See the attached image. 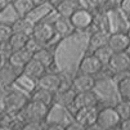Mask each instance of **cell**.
<instances>
[{
    "label": "cell",
    "instance_id": "obj_1",
    "mask_svg": "<svg viewBox=\"0 0 130 130\" xmlns=\"http://www.w3.org/2000/svg\"><path fill=\"white\" fill-rule=\"evenodd\" d=\"M30 98L22 90H9L4 99H3V108L4 112L9 116H17L20 115L26 104L28 103Z\"/></svg>",
    "mask_w": 130,
    "mask_h": 130
},
{
    "label": "cell",
    "instance_id": "obj_2",
    "mask_svg": "<svg viewBox=\"0 0 130 130\" xmlns=\"http://www.w3.org/2000/svg\"><path fill=\"white\" fill-rule=\"evenodd\" d=\"M50 107L45 106L40 102H36L30 99L23 111L21 112L25 122L26 121H39V122H45L48 115H49Z\"/></svg>",
    "mask_w": 130,
    "mask_h": 130
},
{
    "label": "cell",
    "instance_id": "obj_3",
    "mask_svg": "<svg viewBox=\"0 0 130 130\" xmlns=\"http://www.w3.org/2000/svg\"><path fill=\"white\" fill-rule=\"evenodd\" d=\"M32 36L35 39H38L40 43H43L44 45H49L52 43V40L57 36L53 22H46L44 20L36 22L35 27H34Z\"/></svg>",
    "mask_w": 130,
    "mask_h": 130
},
{
    "label": "cell",
    "instance_id": "obj_4",
    "mask_svg": "<svg viewBox=\"0 0 130 130\" xmlns=\"http://www.w3.org/2000/svg\"><path fill=\"white\" fill-rule=\"evenodd\" d=\"M97 124L101 125L104 130H108L115 126H119L121 124V119L117 113V111L115 109V107H106L98 111Z\"/></svg>",
    "mask_w": 130,
    "mask_h": 130
},
{
    "label": "cell",
    "instance_id": "obj_5",
    "mask_svg": "<svg viewBox=\"0 0 130 130\" xmlns=\"http://www.w3.org/2000/svg\"><path fill=\"white\" fill-rule=\"evenodd\" d=\"M38 86L55 94L57 91H59L62 89L63 79H62L61 75H58V73H55V72H46L44 76H41L38 80Z\"/></svg>",
    "mask_w": 130,
    "mask_h": 130
},
{
    "label": "cell",
    "instance_id": "obj_6",
    "mask_svg": "<svg viewBox=\"0 0 130 130\" xmlns=\"http://www.w3.org/2000/svg\"><path fill=\"white\" fill-rule=\"evenodd\" d=\"M70 20H71L73 27H75V30L83 31V30L89 28L93 23H94V13L90 12V10H86V9L79 8L71 15Z\"/></svg>",
    "mask_w": 130,
    "mask_h": 130
},
{
    "label": "cell",
    "instance_id": "obj_7",
    "mask_svg": "<svg viewBox=\"0 0 130 130\" xmlns=\"http://www.w3.org/2000/svg\"><path fill=\"white\" fill-rule=\"evenodd\" d=\"M104 66L101 63V61L95 57L94 54H90L84 57L79 63V72L89 76H95L102 71Z\"/></svg>",
    "mask_w": 130,
    "mask_h": 130
},
{
    "label": "cell",
    "instance_id": "obj_8",
    "mask_svg": "<svg viewBox=\"0 0 130 130\" xmlns=\"http://www.w3.org/2000/svg\"><path fill=\"white\" fill-rule=\"evenodd\" d=\"M108 46L111 48L113 53H125L127 48L130 46V39L126 32L124 31H116L111 32L109 40H108Z\"/></svg>",
    "mask_w": 130,
    "mask_h": 130
},
{
    "label": "cell",
    "instance_id": "obj_9",
    "mask_svg": "<svg viewBox=\"0 0 130 130\" xmlns=\"http://www.w3.org/2000/svg\"><path fill=\"white\" fill-rule=\"evenodd\" d=\"M21 73L23 76H26L27 79L32 80V81H38L41 76H44L45 73H46V67L39 62L38 59H35L32 58L21 71Z\"/></svg>",
    "mask_w": 130,
    "mask_h": 130
},
{
    "label": "cell",
    "instance_id": "obj_10",
    "mask_svg": "<svg viewBox=\"0 0 130 130\" xmlns=\"http://www.w3.org/2000/svg\"><path fill=\"white\" fill-rule=\"evenodd\" d=\"M112 73H122L130 70V58L126 53H113L112 58L107 64Z\"/></svg>",
    "mask_w": 130,
    "mask_h": 130
},
{
    "label": "cell",
    "instance_id": "obj_11",
    "mask_svg": "<svg viewBox=\"0 0 130 130\" xmlns=\"http://www.w3.org/2000/svg\"><path fill=\"white\" fill-rule=\"evenodd\" d=\"M34 58V54L27 50L26 48L23 49H20V50H15V52H12L9 54V59H8V63L10 66H13L14 68H17L18 71H22V68Z\"/></svg>",
    "mask_w": 130,
    "mask_h": 130
},
{
    "label": "cell",
    "instance_id": "obj_12",
    "mask_svg": "<svg viewBox=\"0 0 130 130\" xmlns=\"http://www.w3.org/2000/svg\"><path fill=\"white\" fill-rule=\"evenodd\" d=\"M95 79L94 76L84 75V73H79L77 76L73 77L71 86L76 93H83V91H91L95 88Z\"/></svg>",
    "mask_w": 130,
    "mask_h": 130
},
{
    "label": "cell",
    "instance_id": "obj_13",
    "mask_svg": "<svg viewBox=\"0 0 130 130\" xmlns=\"http://www.w3.org/2000/svg\"><path fill=\"white\" fill-rule=\"evenodd\" d=\"M97 104H98V97L94 93V90H91V91L76 93V97H75L72 107H75L76 109H80V108L97 107Z\"/></svg>",
    "mask_w": 130,
    "mask_h": 130
},
{
    "label": "cell",
    "instance_id": "obj_14",
    "mask_svg": "<svg viewBox=\"0 0 130 130\" xmlns=\"http://www.w3.org/2000/svg\"><path fill=\"white\" fill-rule=\"evenodd\" d=\"M97 117H98L97 107L80 108V109H76V112H75V121H77L79 124L84 125L85 127L95 124L97 122Z\"/></svg>",
    "mask_w": 130,
    "mask_h": 130
},
{
    "label": "cell",
    "instance_id": "obj_15",
    "mask_svg": "<svg viewBox=\"0 0 130 130\" xmlns=\"http://www.w3.org/2000/svg\"><path fill=\"white\" fill-rule=\"evenodd\" d=\"M75 97H76V91L72 89V86H68L64 89L62 88L59 91H57L54 94V103L63 108H70L73 106Z\"/></svg>",
    "mask_w": 130,
    "mask_h": 130
},
{
    "label": "cell",
    "instance_id": "obj_16",
    "mask_svg": "<svg viewBox=\"0 0 130 130\" xmlns=\"http://www.w3.org/2000/svg\"><path fill=\"white\" fill-rule=\"evenodd\" d=\"M18 79V70L9 63L0 67V88L7 89L12 86Z\"/></svg>",
    "mask_w": 130,
    "mask_h": 130
},
{
    "label": "cell",
    "instance_id": "obj_17",
    "mask_svg": "<svg viewBox=\"0 0 130 130\" xmlns=\"http://www.w3.org/2000/svg\"><path fill=\"white\" fill-rule=\"evenodd\" d=\"M109 36H111V32H108L106 30H97L93 32L89 39V49L91 50V53L102 46L108 45Z\"/></svg>",
    "mask_w": 130,
    "mask_h": 130
},
{
    "label": "cell",
    "instance_id": "obj_18",
    "mask_svg": "<svg viewBox=\"0 0 130 130\" xmlns=\"http://www.w3.org/2000/svg\"><path fill=\"white\" fill-rule=\"evenodd\" d=\"M53 26H54L55 34L59 35L61 38L70 36L73 31H75V27H73L71 20L70 18H64V17H57L53 21Z\"/></svg>",
    "mask_w": 130,
    "mask_h": 130
},
{
    "label": "cell",
    "instance_id": "obj_19",
    "mask_svg": "<svg viewBox=\"0 0 130 130\" xmlns=\"http://www.w3.org/2000/svg\"><path fill=\"white\" fill-rule=\"evenodd\" d=\"M34 27H35V22L31 20V18H28V17H20L12 25L13 32H15V34H23V35H27V36H32Z\"/></svg>",
    "mask_w": 130,
    "mask_h": 130
},
{
    "label": "cell",
    "instance_id": "obj_20",
    "mask_svg": "<svg viewBox=\"0 0 130 130\" xmlns=\"http://www.w3.org/2000/svg\"><path fill=\"white\" fill-rule=\"evenodd\" d=\"M13 7L20 17H28L39 5L35 0H14Z\"/></svg>",
    "mask_w": 130,
    "mask_h": 130
},
{
    "label": "cell",
    "instance_id": "obj_21",
    "mask_svg": "<svg viewBox=\"0 0 130 130\" xmlns=\"http://www.w3.org/2000/svg\"><path fill=\"white\" fill-rule=\"evenodd\" d=\"M79 9L77 2H68V0H62V2L54 8L57 12L58 17H64V18H71V15Z\"/></svg>",
    "mask_w": 130,
    "mask_h": 130
},
{
    "label": "cell",
    "instance_id": "obj_22",
    "mask_svg": "<svg viewBox=\"0 0 130 130\" xmlns=\"http://www.w3.org/2000/svg\"><path fill=\"white\" fill-rule=\"evenodd\" d=\"M28 39H30V36H27V35L13 32L12 38H10V40H9V43H8V48H9L10 53H12V52H15V50H20V49L26 48Z\"/></svg>",
    "mask_w": 130,
    "mask_h": 130
},
{
    "label": "cell",
    "instance_id": "obj_23",
    "mask_svg": "<svg viewBox=\"0 0 130 130\" xmlns=\"http://www.w3.org/2000/svg\"><path fill=\"white\" fill-rule=\"evenodd\" d=\"M32 101H36V102H40L45 106H49L52 103H54V94L48 90H44L41 88H38L34 93H32V97H31Z\"/></svg>",
    "mask_w": 130,
    "mask_h": 130
},
{
    "label": "cell",
    "instance_id": "obj_24",
    "mask_svg": "<svg viewBox=\"0 0 130 130\" xmlns=\"http://www.w3.org/2000/svg\"><path fill=\"white\" fill-rule=\"evenodd\" d=\"M34 58L38 59L39 62H41L45 67H49V66H52L54 63V54L48 46L40 49L39 52H36L34 54Z\"/></svg>",
    "mask_w": 130,
    "mask_h": 130
},
{
    "label": "cell",
    "instance_id": "obj_25",
    "mask_svg": "<svg viewBox=\"0 0 130 130\" xmlns=\"http://www.w3.org/2000/svg\"><path fill=\"white\" fill-rule=\"evenodd\" d=\"M91 54H94L95 57L101 61V63H102L103 66H107V64H108V62L111 61V58H112L113 52L111 50V48H109L108 45H106V46H102V48H99V49L94 50Z\"/></svg>",
    "mask_w": 130,
    "mask_h": 130
},
{
    "label": "cell",
    "instance_id": "obj_26",
    "mask_svg": "<svg viewBox=\"0 0 130 130\" xmlns=\"http://www.w3.org/2000/svg\"><path fill=\"white\" fill-rule=\"evenodd\" d=\"M115 109L117 111L121 121L130 119V99H121L115 106Z\"/></svg>",
    "mask_w": 130,
    "mask_h": 130
},
{
    "label": "cell",
    "instance_id": "obj_27",
    "mask_svg": "<svg viewBox=\"0 0 130 130\" xmlns=\"http://www.w3.org/2000/svg\"><path fill=\"white\" fill-rule=\"evenodd\" d=\"M117 91L122 99H130V75L119 80Z\"/></svg>",
    "mask_w": 130,
    "mask_h": 130
},
{
    "label": "cell",
    "instance_id": "obj_28",
    "mask_svg": "<svg viewBox=\"0 0 130 130\" xmlns=\"http://www.w3.org/2000/svg\"><path fill=\"white\" fill-rule=\"evenodd\" d=\"M13 35V28L10 25L0 23V45H5L9 43Z\"/></svg>",
    "mask_w": 130,
    "mask_h": 130
},
{
    "label": "cell",
    "instance_id": "obj_29",
    "mask_svg": "<svg viewBox=\"0 0 130 130\" xmlns=\"http://www.w3.org/2000/svg\"><path fill=\"white\" fill-rule=\"evenodd\" d=\"M45 46H48V45H44V44L40 43L38 39H35L34 36H30V39H28V41H27V45H26V49L30 50L32 54H35L36 52H39L40 49H43V48H45Z\"/></svg>",
    "mask_w": 130,
    "mask_h": 130
},
{
    "label": "cell",
    "instance_id": "obj_30",
    "mask_svg": "<svg viewBox=\"0 0 130 130\" xmlns=\"http://www.w3.org/2000/svg\"><path fill=\"white\" fill-rule=\"evenodd\" d=\"M46 125L45 122H39V121H26L21 130H45Z\"/></svg>",
    "mask_w": 130,
    "mask_h": 130
},
{
    "label": "cell",
    "instance_id": "obj_31",
    "mask_svg": "<svg viewBox=\"0 0 130 130\" xmlns=\"http://www.w3.org/2000/svg\"><path fill=\"white\" fill-rule=\"evenodd\" d=\"M77 4H79V8L90 10L93 13H94V9H97V7H95L93 0H77Z\"/></svg>",
    "mask_w": 130,
    "mask_h": 130
},
{
    "label": "cell",
    "instance_id": "obj_32",
    "mask_svg": "<svg viewBox=\"0 0 130 130\" xmlns=\"http://www.w3.org/2000/svg\"><path fill=\"white\" fill-rule=\"evenodd\" d=\"M119 9L127 17H130V0H122L121 4L119 5Z\"/></svg>",
    "mask_w": 130,
    "mask_h": 130
},
{
    "label": "cell",
    "instance_id": "obj_33",
    "mask_svg": "<svg viewBox=\"0 0 130 130\" xmlns=\"http://www.w3.org/2000/svg\"><path fill=\"white\" fill-rule=\"evenodd\" d=\"M66 130H86V127L81 124H79L77 121L73 120L72 122H70L67 126H66Z\"/></svg>",
    "mask_w": 130,
    "mask_h": 130
},
{
    "label": "cell",
    "instance_id": "obj_34",
    "mask_svg": "<svg viewBox=\"0 0 130 130\" xmlns=\"http://www.w3.org/2000/svg\"><path fill=\"white\" fill-rule=\"evenodd\" d=\"M45 130H66V126L61 122H52V124L46 125Z\"/></svg>",
    "mask_w": 130,
    "mask_h": 130
},
{
    "label": "cell",
    "instance_id": "obj_35",
    "mask_svg": "<svg viewBox=\"0 0 130 130\" xmlns=\"http://www.w3.org/2000/svg\"><path fill=\"white\" fill-rule=\"evenodd\" d=\"M120 125H121L122 130H130V119L121 121V124H120Z\"/></svg>",
    "mask_w": 130,
    "mask_h": 130
},
{
    "label": "cell",
    "instance_id": "obj_36",
    "mask_svg": "<svg viewBox=\"0 0 130 130\" xmlns=\"http://www.w3.org/2000/svg\"><path fill=\"white\" fill-rule=\"evenodd\" d=\"M93 2H94V4H95L97 8H101V7L108 4V0H93Z\"/></svg>",
    "mask_w": 130,
    "mask_h": 130
},
{
    "label": "cell",
    "instance_id": "obj_37",
    "mask_svg": "<svg viewBox=\"0 0 130 130\" xmlns=\"http://www.w3.org/2000/svg\"><path fill=\"white\" fill-rule=\"evenodd\" d=\"M14 3V0H0V8H4L8 5H12Z\"/></svg>",
    "mask_w": 130,
    "mask_h": 130
},
{
    "label": "cell",
    "instance_id": "obj_38",
    "mask_svg": "<svg viewBox=\"0 0 130 130\" xmlns=\"http://www.w3.org/2000/svg\"><path fill=\"white\" fill-rule=\"evenodd\" d=\"M86 130H104L101 125H98L97 122L95 124H93V125H90V126H88L86 127Z\"/></svg>",
    "mask_w": 130,
    "mask_h": 130
},
{
    "label": "cell",
    "instance_id": "obj_39",
    "mask_svg": "<svg viewBox=\"0 0 130 130\" xmlns=\"http://www.w3.org/2000/svg\"><path fill=\"white\" fill-rule=\"evenodd\" d=\"M121 2H122V0H108V3H109V4L116 5V7H119V5L121 4Z\"/></svg>",
    "mask_w": 130,
    "mask_h": 130
},
{
    "label": "cell",
    "instance_id": "obj_40",
    "mask_svg": "<svg viewBox=\"0 0 130 130\" xmlns=\"http://www.w3.org/2000/svg\"><path fill=\"white\" fill-rule=\"evenodd\" d=\"M38 5H44V4H49V0H35Z\"/></svg>",
    "mask_w": 130,
    "mask_h": 130
},
{
    "label": "cell",
    "instance_id": "obj_41",
    "mask_svg": "<svg viewBox=\"0 0 130 130\" xmlns=\"http://www.w3.org/2000/svg\"><path fill=\"white\" fill-rule=\"evenodd\" d=\"M0 130H14V129L8 125H0Z\"/></svg>",
    "mask_w": 130,
    "mask_h": 130
},
{
    "label": "cell",
    "instance_id": "obj_42",
    "mask_svg": "<svg viewBox=\"0 0 130 130\" xmlns=\"http://www.w3.org/2000/svg\"><path fill=\"white\" fill-rule=\"evenodd\" d=\"M108 130H122V127H121V125H119V126H115L112 129H108Z\"/></svg>",
    "mask_w": 130,
    "mask_h": 130
},
{
    "label": "cell",
    "instance_id": "obj_43",
    "mask_svg": "<svg viewBox=\"0 0 130 130\" xmlns=\"http://www.w3.org/2000/svg\"><path fill=\"white\" fill-rule=\"evenodd\" d=\"M125 53H126V54H127V57H129V58H130V46H129V48H127V50H126V52H125Z\"/></svg>",
    "mask_w": 130,
    "mask_h": 130
},
{
    "label": "cell",
    "instance_id": "obj_44",
    "mask_svg": "<svg viewBox=\"0 0 130 130\" xmlns=\"http://www.w3.org/2000/svg\"><path fill=\"white\" fill-rule=\"evenodd\" d=\"M2 124H3V115L0 113V125H2Z\"/></svg>",
    "mask_w": 130,
    "mask_h": 130
},
{
    "label": "cell",
    "instance_id": "obj_45",
    "mask_svg": "<svg viewBox=\"0 0 130 130\" xmlns=\"http://www.w3.org/2000/svg\"><path fill=\"white\" fill-rule=\"evenodd\" d=\"M126 34H127V36H129V39H130V27H129V30L126 31Z\"/></svg>",
    "mask_w": 130,
    "mask_h": 130
},
{
    "label": "cell",
    "instance_id": "obj_46",
    "mask_svg": "<svg viewBox=\"0 0 130 130\" xmlns=\"http://www.w3.org/2000/svg\"><path fill=\"white\" fill-rule=\"evenodd\" d=\"M68 2H77V0H68Z\"/></svg>",
    "mask_w": 130,
    "mask_h": 130
},
{
    "label": "cell",
    "instance_id": "obj_47",
    "mask_svg": "<svg viewBox=\"0 0 130 130\" xmlns=\"http://www.w3.org/2000/svg\"><path fill=\"white\" fill-rule=\"evenodd\" d=\"M2 46H3V45H0V49H2Z\"/></svg>",
    "mask_w": 130,
    "mask_h": 130
}]
</instances>
